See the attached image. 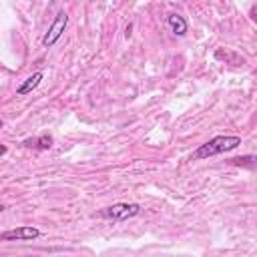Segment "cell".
I'll return each instance as SVG.
<instances>
[{
	"instance_id": "277c9868",
	"label": "cell",
	"mask_w": 257,
	"mask_h": 257,
	"mask_svg": "<svg viewBox=\"0 0 257 257\" xmlns=\"http://www.w3.org/2000/svg\"><path fill=\"white\" fill-rule=\"evenodd\" d=\"M38 237H40V231L30 225H22V227L8 229V231L0 233V241H32Z\"/></svg>"
},
{
	"instance_id": "8992f818",
	"label": "cell",
	"mask_w": 257,
	"mask_h": 257,
	"mask_svg": "<svg viewBox=\"0 0 257 257\" xmlns=\"http://www.w3.org/2000/svg\"><path fill=\"white\" fill-rule=\"evenodd\" d=\"M52 137L50 135H38V137H34V139H24L22 141V145L26 147V149H34V151H48L50 147H52Z\"/></svg>"
},
{
	"instance_id": "3957f363",
	"label": "cell",
	"mask_w": 257,
	"mask_h": 257,
	"mask_svg": "<svg viewBox=\"0 0 257 257\" xmlns=\"http://www.w3.org/2000/svg\"><path fill=\"white\" fill-rule=\"evenodd\" d=\"M66 24H68V14H66V12L62 10V12H58V14H56L54 22L50 24L48 32L44 34V38H42V46H46V48L54 46V44L58 42V38L62 36V32H64Z\"/></svg>"
},
{
	"instance_id": "7a4b0ae2",
	"label": "cell",
	"mask_w": 257,
	"mask_h": 257,
	"mask_svg": "<svg viewBox=\"0 0 257 257\" xmlns=\"http://www.w3.org/2000/svg\"><path fill=\"white\" fill-rule=\"evenodd\" d=\"M139 213H141V205L137 203H114L110 207H104L98 215L108 221H126V219L137 217Z\"/></svg>"
},
{
	"instance_id": "ba28073f",
	"label": "cell",
	"mask_w": 257,
	"mask_h": 257,
	"mask_svg": "<svg viewBox=\"0 0 257 257\" xmlns=\"http://www.w3.org/2000/svg\"><path fill=\"white\" fill-rule=\"evenodd\" d=\"M44 78V74L42 72H34V74H30L18 88H16V94H20V96H24V94H28V92H32L38 84H40V80Z\"/></svg>"
},
{
	"instance_id": "5b68a950",
	"label": "cell",
	"mask_w": 257,
	"mask_h": 257,
	"mask_svg": "<svg viewBox=\"0 0 257 257\" xmlns=\"http://www.w3.org/2000/svg\"><path fill=\"white\" fill-rule=\"evenodd\" d=\"M213 56H215V60L225 62L229 66H243L245 64V58L239 52H235L233 48H217Z\"/></svg>"
},
{
	"instance_id": "6da1fadb",
	"label": "cell",
	"mask_w": 257,
	"mask_h": 257,
	"mask_svg": "<svg viewBox=\"0 0 257 257\" xmlns=\"http://www.w3.org/2000/svg\"><path fill=\"white\" fill-rule=\"evenodd\" d=\"M239 145H241V137H237V135H217V137L209 139L207 143H203L191 155V161H203L209 157H217V155H223L227 151L237 149Z\"/></svg>"
},
{
	"instance_id": "52a82bcc",
	"label": "cell",
	"mask_w": 257,
	"mask_h": 257,
	"mask_svg": "<svg viewBox=\"0 0 257 257\" xmlns=\"http://www.w3.org/2000/svg\"><path fill=\"white\" fill-rule=\"evenodd\" d=\"M167 22H169L171 30H173L177 36H185L187 30H189V24H187L185 16H181V14H169V16H167Z\"/></svg>"
},
{
	"instance_id": "9c48e42d",
	"label": "cell",
	"mask_w": 257,
	"mask_h": 257,
	"mask_svg": "<svg viewBox=\"0 0 257 257\" xmlns=\"http://www.w3.org/2000/svg\"><path fill=\"white\" fill-rule=\"evenodd\" d=\"M6 153H8V147L0 143V157H2V155H6Z\"/></svg>"
},
{
	"instance_id": "30bf717a",
	"label": "cell",
	"mask_w": 257,
	"mask_h": 257,
	"mask_svg": "<svg viewBox=\"0 0 257 257\" xmlns=\"http://www.w3.org/2000/svg\"><path fill=\"white\" fill-rule=\"evenodd\" d=\"M4 209H6V207H4V205H2V203H0V213H2V211H4Z\"/></svg>"
}]
</instances>
